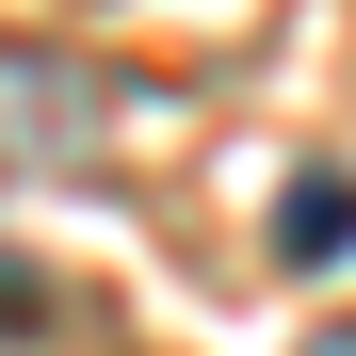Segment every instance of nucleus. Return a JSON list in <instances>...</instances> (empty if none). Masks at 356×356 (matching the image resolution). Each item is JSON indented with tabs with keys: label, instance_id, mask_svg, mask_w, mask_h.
<instances>
[{
	"label": "nucleus",
	"instance_id": "7ed1b4c3",
	"mask_svg": "<svg viewBox=\"0 0 356 356\" xmlns=\"http://www.w3.org/2000/svg\"><path fill=\"white\" fill-rule=\"evenodd\" d=\"M340 243H356V195H340V178H308V195L275 211V259H340Z\"/></svg>",
	"mask_w": 356,
	"mask_h": 356
},
{
	"label": "nucleus",
	"instance_id": "f257e3e1",
	"mask_svg": "<svg viewBox=\"0 0 356 356\" xmlns=\"http://www.w3.org/2000/svg\"><path fill=\"white\" fill-rule=\"evenodd\" d=\"M113 130H130L113 65H81V49H17V33H0V195H49V178H81Z\"/></svg>",
	"mask_w": 356,
	"mask_h": 356
},
{
	"label": "nucleus",
	"instance_id": "f03ea898",
	"mask_svg": "<svg viewBox=\"0 0 356 356\" xmlns=\"http://www.w3.org/2000/svg\"><path fill=\"white\" fill-rule=\"evenodd\" d=\"M0 356H130V324H113V291H81V275L0 243Z\"/></svg>",
	"mask_w": 356,
	"mask_h": 356
}]
</instances>
